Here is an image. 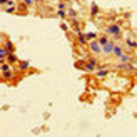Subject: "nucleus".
Segmentation results:
<instances>
[{
  "instance_id": "nucleus-10",
  "label": "nucleus",
  "mask_w": 137,
  "mask_h": 137,
  "mask_svg": "<svg viewBox=\"0 0 137 137\" xmlns=\"http://www.w3.org/2000/svg\"><path fill=\"white\" fill-rule=\"evenodd\" d=\"M90 13L95 17L97 13H99V7H97V3H92V9H90Z\"/></svg>"
},
{
  "instance_id": "nucleus-12",
  "label": "nucleus",
  "mask_w": 137,
  "mask_h": 137,
  "mask_svg": "<svg viewBox=\"0 0 137 137\" xmlns=\"http://www.w3.org/2000/svg\"><path fill=\"white\" fill-rule=\"evenodd\" d=\"M18 59H17V55L13 54V52H12V54H9V62H12V64H13V62H17Z\"/></svg>"
},
{
  "instance_id": "nucleus-20",
  "label": "nucleus",
  "mask_w": 137,
  "mask_h": 137,
  "mask_svg": "<svg viewBox=\"0 0 137 137\" xmlns=\"http://www.w3.org/2000/svg\"><path fill=\"white\" fill-rule=\"evenodd\" d=\"M65 9V3H62V2H60V3H59V10H64Z\"/></svg>"
},
{
  "instance_id": "nucleus-15",
  "label": "nucleus",
  "mask_w": 137,
  "mask_h": 137,
  "mask_svg": "<svg viewBox=\"0 0 137 137\" xmlns=\"http://www.w3.org/2000/svg\"><path fill=\"white\" fill-rule=\"evenodd\" d=\"M107 42H109V40H107V37H99V44H100V45H105V44H107Z\"/></svg>"
},
{
  "instance_id": "nucleus-17",
  "label": "nucleus",
  "mask_w": 137,
  "mask_h": 137,
  "mask_svg": "<svg viewBox=\"0 0 137 137\" xmlns=\"http://www.w3.org/2000/svg\"><path fill=\"white\" fill-rule=\"evenodd\" d=\"M20 69H22V70H27L28 69V62L27 60H25V62H20Z\"/></svg>"
},
{
  "instance_id": "nucleus-2",
  "label": "nucleus",
  "mask_w": 137,
  "mask_h": 137,
  "mask_svg": "<svg viewBox=\"0 0 137 137\" xmlns=\"http://www.w3.org/2000/svg\"><path fill=\"white\" fill-rule=\"evenodd\" d=\"M89 47H90V50L94 54H100V50H102V45L99 44V40H97V42H90Z\"/></svg>"
},
{
  "instance_id": "nucleus-7",
  "label": "nucleus",
  "mask_w": 137,
  "mask_h": 137,
  "mask_svg": "<svg viewBox=\"0 0 137 137\" xmlns=\"http://www.w3.org/2000/svg\"><path fill=\"white\" fill-rule=\"evenodd\" d=\"M77 35H79V44H80V45H85V44H87V37L84 35L82 32H80V34H77Z\"/></svg>"
},
{
  "instance_id": "nucleus-8",
  "label": "nucleus",
  "mask_w": 137,
  "mask_h": 137,
  "mask_svg": "<svg viewBox=\"0 0 137 137\" xmlns=\"http://www.w3.org/2000/svg\"><path fill=\"white\" fill-rule=\"evenodd\" d=\"M95 65H97V64H94V62H89V64L85 65V70H87V72H94V70H95Z\"/></svg>"
},
{
  "instance_id": "nucleus-4",
  "label": "nucleus",
  "mask_w": 137,
  "mask_h": 137,
  "mask_svg": "<svg viewBox=\"0 0 137 137\" xmlns=\"http://www.w3.org/2000/svg\"><path fill=\"white\" fill-rule=\"evenodd\" d=\"M2 75H3V77H7V79H9V77H12V72H10V67H9L7 64H5V62L2 64Z\"/></svg>"
},
{
  "instance_id": "nucleus-3",
  "label": "nucleus",
  "mask_w": 137,
  "mask_h": 137,
  "mask_svg": "<svg viewBox=\"0 0 137 137\" xmlns=\"http://www.w3.org/2000/svg\"><path fill=\"white\" fill-rule=\"evenodd\" d=\"M114 44H112V42H107V44H105V45H102V52H105V54H112V52H114Z\"/></svg>"
},
{
  "instance_id": "nucleus-18",
  "label": "nucleus",
  "mask_w": 137,
  "mask_h": 137,
  "mask_svg": "<svg viewBox=\"0 0 137 137\" xmlns=\"http://www.w3.org/2000/svg\"><path fill=\"white\" fill-rule=\"evenodd\" d=\"M85 37H87V40H94V38H95V37H97V35H95L94 32H89V34H87V35H85Z\"/></svg>"
},
{
  "instance_id": "nucleus-16",
  "label": "nucleus",
  "mask_w": 137,
  "mask_h": 137,
  "mask_svg": "<svg viewBox=\"0 0 137 137\" xmlns=\"http://www.w3.org/2000/svg\"><path fill=\"white\" fill-rule=\"evenodd\" d=\"M57 17H59V18H65V17H67V13H65L64 10H59V12H57Z\"/></svg>"
},
{
  "instance_id": "nucleus-9",
  "label": "nucleus",
  "mask_w": 137,
  "mask_h": 137,
  "mask_svg": "<svg viewBox=\"0 0 137 137\" xmlns=\"http://www.w3.org/2000/svg\"><path fill=\"white\" fill-rule=\"evenodd\" d=\"M119 59H120V62H122V64H129V62H130V57H129V55H125V54H122Z\"/></svg>"
},
{
  "instance_id": "nucleus-5",
  "label": "nucleus",
  "mask_w": 137,
  "mask_h": 137,
  "mask_svg": "<svg viewBox=\"0 0 137 137\" xmlns=\"http://www.w3.org/2000/svg\"><path fill=\"white\" fill-rule=\"evenodd\" d=\"M7 52H9V50H7L5 47H2V50H0V62H2V64L5 62V57H7Z\"/></svg>"
},
{
  "instance_id": "nucleus-11",
  "label": "nucleus",
  "mask_w": 137,
  "mask_h": 137,
  "mask_svg": "<svg viewBox=\"0 0 137 137\" xmlns=\"http://www.w3.org/2000/svg\"><path fill=\"white\" fill-rule=\"evenodd\" d=\"M112 54L120 57V55H122V47H114V52H112Z\"/></svg>"
},
{
  "instance_id": "nucleus-21",
  "label": "nucleus",
  "mask_w": 137,
  "mask_h": 137,
  "mask_svg": "<svg viewBox=\"0 0 137 137\" xmlns=\"http://www.w3.org/2000/svg\"><path fill=\"white\" fill-rule=\"evenodd\" d=\"M24 2H25L27 5H32V3H34V0H24Z\"/></svg>"
},
{
  "instance_id": "nucleus-1",
  "label": "nucleus",
  "mask_w": 137,
  "mask_h": 137,
  "mask_svg": "<svg viewBox=\"0 0 137 137\" xmlns=\"http://www.w3.org/2000/svg\"><path fill=\"white\" fill-rule=\"evenodd\" d=\"M105 32H107L109 35H114V37H120V27H119V25H115V24H112V25H109Z\"/></svg>"
},
{
  "instance_id": "nucleus-14",
  "label": "nucleus",
  "mask_w": 137,
  "mask_h": 137,
  "mask_svg": "<svg viewBox=\"0 0 137 137\" xmlns=\"http://www.w3.org/2000/svg\"><path fill=\"white\" fill-rule=\"evenodd\" d=\"M125 44H127L130 49H136V47H137V44L134 42V40H130V38H127V42H125Z\"/></svg>"
},
{
  "instance_id": "nucleus-6",
  "label": "nucleus",
  "mask_w": 137,
  "mask_h": 137,
  "mask_svg": "<svg viewBox=\"0 0 137 137\" xmlns=\"http://www.w3.org/2000/svg\"><path fill=\"white\" fill-rule=\"evenodd\" d=\"M107 72H109V70H107V69H97V77H99V79H102V77H105V75H107Z\"/></svg>"
},
{
  "instance_id": "nucleus-19",
  "label": "nucleus",
  "mask_w": 137,
  "mask_h": 137,
  "mask_svg": "<svg viewBox=\"0 0 137 137\" xmlns=\"http://www.w3.org/2000/svg\"><path fill=\"white\" fill-rule=\"evenodd\" d=\"M7 50H9V54H12V52H13V45H12L10 42H7Z\"/></svg>"
},
{
  "instance_id": "nucleus-13",
  "label": "nucleus",
  "mask_w": 137,
  "mask_h": 137,
  "mask_svg": "<svg viewBox=\"0 0 137 137\" xmlns=\"http://www.w3.org/2000/svg\"><path fill=\"white\" fill-rule=\"evenodd\" d=\"M67 15H69V17H72V20H74V18L77 17V12H75L74 9H69V12H67Z\"/></svg>"
}]
</instances>
